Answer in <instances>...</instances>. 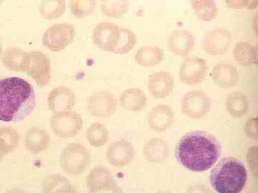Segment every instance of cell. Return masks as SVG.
Segmentation results:
<instances>
[{
    "instance_id": "obj_1",
    "label": "cell",
    "mask_w": 258,
    "mask_h": 193,
    "mask_svg": "<svg viewBox=\"0 0 258 193\" xmlns=\"http://www.w3.org/2000/svg\"><path fill=\"white\" fill-rule=\"evenodd\" d=\"M220 142L212 134L205 131L190 132L178 142L175 155L178 162L191 172L208 170L221 155Z\"/></svg>"
},
{
    "instance_id": "obj_2",
    "label": "cell",
    "mask_w": 258,
    "mask_h": 193,
    "mask_svg": "<svg viewBox=\"0 0 258 193\" xmlns=\"http://www.w3.org/2000/svg\"><path fill=\"white\" fill-rule=\"evenodd\" d=\"M36 106L31 84L21 77L0 79V121L17 123L28 118Z\"/></svg>"
},
{
    "instance_id": "obj_3",
    "label": "cell",
    "mask_w": 258,
    "mask_h": 193,
    "mask_svg": "<svg viewBox=\"0 0 258 193\" xmlns=\"http://www.w3.org/2000/svg\"><path fill=\"white\" fill-rule=\"evenodd\" d=\"M210 180L217 193H241L247 182V170L237 159L225 157L212 169Z\"/></svg>"
},
{
    "instance_id": "obj_4",
    "label": "cell",
    "mask_w": 258,
    "mask_h": 193,
    "mask_svg": "<svg viewBox=\"0 0 258 193\" xmlns=\"http://www.w3.org/2000/svg\"><path fill=\"white\" fill-rule=\"evenodd\" d=\"M91 155L81 143H71L64 147L60 156L61 169L68 175L79 176L87 168Z\"/></svg>"
},
{
    "instance_id": "obj_5",
    "label": "cell",
    "mask_w": 258,
    "mask_h": 193,
    "mask_svg": "<svg viewBox=\"0 0 258 193\" xmlns=\"http://www.w3.org/2000/svg\"><path fill=\"white\" fill-rule=\"evenodd\" d=\"M50 128L56 136L63 139L74 138L82 130V117L74 111L55 113L51 117Z\"/></svg>"
},
{
    "instance_id": "obj_6",
    "label": "cell",
    "mask_w": 258,
    "mask_h": 193,
    "mask_svg": "<svg viewBox=\"0 0 258 193\" xmlns=\"http://www.w3.org/2000/svg\"><path fill=\"white\" fill-rule=\"evenodd\" d=\"M76 29L72 24L57 23L47 29L42 36L44 46L52 52H60L74 40Z\"/></svg>"
},
{
    "instance_id": "obj_7",
    "label": "cell",
    "mask_w": 258,
    "mask_h": 193,
    "mask_svg": "<svg viewBox=\"0 0 258 193\" xmlns=\"http://www.w3.org/2000/svg\"><path fill=\"white\" fill-rule=\"evenodd\" d=\"M30 56V62L25 74L31 77L39 87H46L51 80L50 60L41 51H32Z\"/></svg>"
},
{
    "instance_id": "obj_8",
    "label": "cell",
    "mask_w": 258,
    "mask_h": 193,
    "mask_svg": "<svg viewBox=\"0 0 258 193\" xmlns=\"http://www.w3.org/2000/svg\"><path fill=\"white\" fill-rule=\"evenodd\" d=\"M88 193H123L111 171L106 167H94L87 177Z\"/></svg>"
},
{
    "instance_id": "obj_9",
    "label": "cell",
    "mask_w": 258,
    "mask_h": 193,
    "mask_svg": "<svg viewBox=\"0 0 258 193\" xmlns=\"http://www.w3.org/2000/svg\"><path fill=\"white\" fill-rule=\"evenodd\" d=\"M211 102L206 93L201 90L186 93L181 101V111L193 119H200L208 115Z\"/></svg>"
},
{
    "instance_id": "obj_10",
    "label": "cell",
    "mask_w": 258,
    "mask_h": 193,
    "mask_svg": "<svg viewBox=\"0 0 258 193\" xmlns=\"http://www.w3.org/2000/svg\"><path fill=\"white\" fill-rule=\"evenodd\" d=\"M120 28L114 23L97 24L93 29V41L101 50L112 52L119 42Z\"/></svg>"
},
{
    "instance_id": "obj_11",
    "label": "cell",
    "mask_w": 258,
    "mask_h": 193,
    "mask_svg": "<svg viewBox=\"0 0 258 193\" xmlns=\"http://www.w3.org/2000/svg\"><path fill=\"white\" fill-rule=\"evenodd\" d=\"M88 113L96 118H109L116 111L117 101L115 96L108 92L93 93L88 98Z\"/></svg>"
},
{
    "instance_id": "obj_12",
    "label": "cell",
    "mask_w": 258,
    "mask_h": 193,
    "mask_svg": "<svg viewBox=\"0 0 258 193\" xmlns=\"http://www.w3.org/2000/svg\"><path fill=\"white\" fill-rule=\"evenodd\" d=\"M208 72L206 61L201 57H189L180 67L179 78L185 84L195 85L203 82Z\"/></svg>"
},
{
    "instance_id": "obj_13",
    "label": "cell",
    "mask_w": 258,
    "mask_h": 193,
    "mask_svg": "<svg viewBox=\"0 0 258 193\" xmlns=\"http://www.w3.org/2000/svg\"><path fill=\"white\" fill-rule=\"evenodd\" d=\"M232 42V36L228 30L216 28L205 34L203 40V50L209 55H221L228 50Z\"/></svg>"
},
{
    "instance_id": "obj_14",
    "label": "cell",
    "mask_w": 258,
    "mask_h": 193,
    "mask_svg": "<svg viewBox=\"0 0 258 193\" xmlns=\"http://www.w3.org/2000/svg\"><path fill=\"white\" fill-rule=\"evenodd\" d=\"M135 156L134 145L125 140H116L107 149V160L113 167H125L134 160Z\"/></svg>"
},
{
    "instance_id": "obj_15",
    "label": "cell",
    "mask_w": 258,
    "mask_h": 193,
    "mask_svg": "<svg viewBox=\"0 0 258 193\" xmlns=\"http://www.w3.org/2000/svg\"><path fill=\"white\" fill-rule=\"evenodd\" d=\"M77 98L72 89L66 86H58L49 93L47 106L55 113L71 111L76 106Z\"/></svg>"
},
{
    "instance_id": "obj_16",
    "label": "cell",
    "mask_w": 258,
    "mask_h": 193,
    "mask_svg": "<svg viewBox=\"0 0 258 193\" xmlns=\"http://www.w3.org/2000/svg\"><path fill=\"white\" fill-rule=\"evenodd\" d=\"M174 119L172 108L166 105H159L152 108L148 115V124L153 131L162 133L171 128Z\"/></svg>"
},
{
    "instance_id": "obj_17",
    "label": "cell",
    "mask_w": 258,
    "mask_h": 193,
    "mask_svg": "<svg viewBox=\"0 0 258 193\" xmlns=\"http://www.w3.org/2000/svg\"><path fill=\"white\" fill-rule=\"evenodd\" d=\"M174 87V77L167 72H157L149 76L148 89L154 98L162 99L170 94Z\"/></svg>"
},
{
    "instance_id": "obj_18",
    "label": "cell",
    "mask_w": 258,
    "mask_h": 193,
    "mask_svg": "<svg viewBox=\"0 0 258 193\" xmlns=\"http://www.w3.org/2000/svg\"><path fill=\"white\" fill-rule=\"evenodd\" d=\"M50 136L46 130L38 127H32L25 134V145L34 155L45 151L50 144Z\"/></svg>"
},
{
    "instance_id": "obj_19",
    "label": "cell",
    "mask_w": 258,
    "mask_h": 193,
    "mask_svg": "<svg viewBox=\"0 0 258 193\" xmlns=\"http://www.w3.org/2000/svg\"><path fill=\"white\" fill-rule=\"evenodd\" d=\"M171 52L179 56L189 55L195 46V37L185 30H176L169 36L168 41Z\"/></svg>"
},
{
    "instance_id": "obj_20",
    "label": "cell",
    "mask_w": 258,
    "mask_h": 193,
    "mask_svg": "<svg viewBox=\"0 0 258 193\" xmlns=\"http://www.w3.org/2000/svg\"><path fill=\"white\" fill-rule=\"evenodd\" d=\"M30 52L18 47H10L3 54V62L10 70L25 72L30 62Z\"/></svg>"
},
{
    "instance_id": "obj_21",
    "label": "cell",
    "mask_w": 258,
    "mask_h": 193,
    "mask_svg": "<svg viewBox=\"0 0 258 193\" xmlns=\"http://www.w3.org/2000/svg\"><path fill=\"white\" fill-rule=\"evenodd\" d=\"M239 72L237 68L230 64H219L215 66L212 73L213 82L219 87L230 88L238 82Z\"/></svg>"
},
{
    "instance_id": "obj_22",
    "label": "cell",
    "mask_w": 258,
    "mask_h": 193,
    "mask_svg": "<svg viewBox=\"0 0 258 193\" xmlns=\"http://www.w3.org/2000/svg\"><path fill=\"white\" fill-rule=\"evenodd\" d=\"M119 103L123 109L132 112L141 111L147 106V96L142 89L129 88L120 94Z\"/></svg>"
},
{
    "instance_id": "obj_23",
    "label": "cell",
    "mask_w": 258,
    "mask_h": 193,
    "mask_svg": "<svg viewBox=\"0 0 258 193\" xmlns=\"http://www.w3.org/2000/svg\"><path fill=\"white\" fill-rule=\"evenodd\" d=\"M144 156L149 162L161 163L167 158L169 146L165 140L153 138L146 143L143 150Z\"/></svg>"
},
{
    "instance_id": "obj_24",
    "label": "cell",
    "mask_w": 258,
    "mask_h": 193,
    "mask_svg": "<svg viewBox=\"0 0 258 193\" xmlns=\"http://www.w3.org/2000/svg\"><path fill=\"white\" fill-rule=\"evenodd\" d=\"M164 54L159 47H143L136 52L134 59L139 65L146 67H154L164 60Z\"/></svg>"
},
{
    "instance_id": "obj_25",
    "label": "cell",
    "mask_w": 258,
    "mask_h": 193,
    "mask_svg": "<svg viewBox=\"0 0 258 193\" xmlns=\"http://www.w3.org/2000/svg\"><path fill=\"white\" fill-rule=\"evenodd\" d=\"M233 55L237 63L242 66L257 64V49L247 42L240 41L234 47Z\"/></svg>"
},
{
    "instance_id": "obj_26",
    "label": "cell",
    "mask_w": 258,
    "mask_h": 193,
    "mask_svg": "<svg viewBox=\"0 0 258 193\" xmlns=\"http://www.w3.org/2000/svg\"><path fill=\"white\" fill-rule=\"evenodd\" d=\"M20 141V135L11 126L0 127V154L8 155L14 151Z\"/></svg>"
},
{
    "instance_id": "obj_27",
    "label": "cell",
    "mask_w": 258,
    "mask_h": 193,
    "mask_svg": "<svg viewBox=\"0 0 258 193\" xmlns=\"http://www.w3.org/2000/svg\"><path fill=\"white\" fill-rule=\"evenodd\" d=\"M226 108L229 114L235 118H240L248 111V99L242 92H232L227 98Z\"/></svg>"
},
{
    "instance_id": "obj_28",
    "label": "cell",
    "mask_w": 258,
    "mask_h": 193,
    "mask_svg": "<svg viewBox=\"0 0 258 193\" xmlns=\"http://www.w3.org/2000/svg\"><path fill=\"white\" fill-rule=\"evenodd\" d=\"M108 135L109 133L108 129L100 123H94L90 125L86 133L88 143L97 148L106 145L108 142Z\"/></svg>"
},
{
    "instance_id": "obj_29",
    "label": "cell",
    "mask_w": 258,
    "mask_h": 193,
    "mask_svg": "<svg viewBox=\"0 0 258 193\" xmlns=\"http://www.w3.org/2000/svg\"><path fill=\"white\" fill-rule=\"evenodd\" d=\"M191 8L197 17L203 21H211L217 17V5L212 0L191 2Z\"/></svg>"
},
{
    "instance_id": "obj_30",
    "label": "cell",
    "mask_w": 258,
    "mask_h": 193,
    "mask_svg": "<svg viewBox=\"0 0 258 193\" xmlns=\"http://www.w3.org/2000/svg\"><path fill=\"white\" fill-rule=\"evenodd\" d=\"M66 6V2L63 0L43 1L40 4L39 10L42 18L49 20H55L64 14Z\"/></svg>"
},
{
    "instance_id": "obj_31",
    "label": "cell",
    "mask_w": 258,
    "mask_h": 193,
    "mask_svg": "<svg viewBox=\"0 0 258 193\" xmlns=\"http://www.w3.org/2000/svg\"><path fill=\"white\" fill-rule=\"evenodd\" d=\"M137 35L128 28H120V37L118 45L112 53L124 55L130 52L137 44Z\"/></svg>"
},
{
    "instance_id": "obj_32",
    "label": "cell",
    "mask_w": 258,
    "mask_h": 193,
    "mask_svg": "<svg viewBox=\"0 0 258 193\" xmlns=\"http://www.w3.org/2000/svg\"><path fill=\"white\" fill-rule=\"evenodd\" d=\"M128 1H102L101 12L103 15L111 18H120L128 12Z\"/></svg>"
},
{
    "instance_id": "obj_33",
    "label": "cell",
    "mask_w": 258,
    "mask_h": 193,
    "mask_svg": "<svg viewBox=\"0 0 258 193\" xmlns=\"http://www.w3.org/2000/svg\"><path fill=\"white\" fill-rule=\"evenodd\" d=\"M96 1H79L74 0L70 2V10L74 17L83 19L92 14L96 8Z\"/></svg>"
},
{
    "instance_id": "obj_34",
    "label": "cell",
    "mask_w": 258,
    "mask_h": 193,
    "mask_svg": "<svg viewBox=\"0 0 258 193\" xmlns=\"http://www.w3.org/2000/svg\"><path fill=\"white\" fill-rule=\"evenodd\" d=\"M247 160L250 170L255 177L257 173V147H251L247 154Z\"/></svg>"
},
{
    "instance_id": "obj_35",
    "label": "cell",
    "mask_w": 258,
    "mask_h": 193,
    "mask_svg": "<svg viewBox=\"0 0 258 193\" xmlns=\"http://www.w3.org/2000/svg\"><path fill=\"white\" fill-rule=\"evenodd\" d=\"M257 118H250L246 123L245 126H244V132H245L246 135L248 138L252 139L257 138Z\"/></svg>"
},
{
    "instance_id": "obj_36",
    "label": "cell",
    "mask_w": 258,
    "mask_h": 193,
    "mask_svg": "<svg viewBox=\"0 0 258 193\" xmlns=\"http://www.w3.org/2000/svg\"><path fill=\"white\" fill-rule=\"evenodd\" d=\"M186 193H213L208 186L205 184H195L190 186Z\"/></svg>"
},
{
    "instance_id": "obj_37",
    "label": "cell",
    "mask_w": 258,
    "mask_h": 193,
    "mask_svg": "<svg viewBox=\"0 0 258 193\" xmlns=\"http://www.w3.org/2000/svg\"><path fill=\"white\" fill-rule=\"evenodd\" d=\"M55 193H80L77 189L75 188L74 185L70 182V183L66 184L63 187L59 189L57 192Z\"/></svg>"
},
{
    "instance_id": "obj_38",
    "label": "cell",
    "mask_w": 258,
    "mask_h": 193,
    "mask_svg": "<svg viewBox=\"0 0 258 193\" xmlns=\"http://www.w3.org/2000/svg\"><path fill=\"white\" fill-rule=\"evenodd\" d=\"M6 193H28L26 191L24 190L23 189L18 188V187H15V188L10 189Z\"/></svg>"
},
{
    "instance_id": "obj_39",
    "label": "cell",
    "mask_w": 258,
    "mask_h": 193,
    "mask_svg": "<svg viewBox=\"0 0 258 193\" xmlns=\"http://www.w3.org/2000/svg\"><path fill=\"white\" fill-rule=\"evenodd\" d=\"M2 54H3V46H2L1 42H0V57H1Z\"/></svg>"
},
{
    "instance_id": "obj_40",
    "label": "cell",
    "mask_w": 258,
    "mask_h": 193,
    "mask_svg": "<svg viewBox=\"0 0 258 193\" xmlns=\"http://www.w3.org/2000/svg\"><path fill=\"white\" fill-rule=\"evenodd\" d=\"M159 193H168V192H159Z\"/></svg>"
}]
</instances>
